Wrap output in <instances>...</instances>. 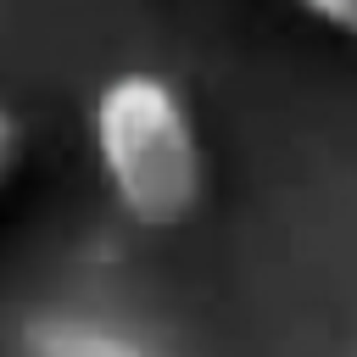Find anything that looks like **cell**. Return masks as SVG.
<instances>
[{"instance_id":"6da1fadb","label":"cell","mask_w":357,"mask_h":357,"mask_svg":"<svg viewBox=\"0 0 357 357\" xmlns=\"http://www.w3.org/2000/svg\"><path fill=\"white\" fill-rule=\"evenodd\" d=\"M89 145L117 212L139 229H178L206 201V145L167 73H112L89 106Z\"/></svg>"},{"instance_id":"7a4b0ae2","label":"cell","mask_w":357,"mask_h":357,"mask_svg":"<svg viewBox=\"0 0 357 357\" xmlns=\"http://www.w3.org/2000/svg\"><path fill=\"white\" fill-rule=\"evenodd\" d=\"M22 346H28V357H156L139 335L100 324V318H67V312L33 318Z\"/></svg>"},{"instance_id":"3957f363","label":"cell","mask_w":357,"mask_h":357,"mask_svg":"<svg viewBox=\"0 0 357 357\" xmlns=\"http://www.w3.org/2000/svg\"><path fill=\"white\" fill-rule=\"evenodd\" d=\"M290 6L307 11L312 22H324V28H335L340 39L357 45V0H290Z\"/></svg>"},{"instance_id":"277c9868","label":"cell","mask_w":357,"mask_h":357,"mask_svg":"<svg viewBox=\"0 0 357 357\" xmlns=\"http://www.w3.org/2000/svg\"><path fill=\"white\" fill-rule=\"evenodd\" d=\"M22 151H28V134H22L17 112L0 106V195L11 190V178H17V167H22Z\"/></svg>"}]
</instances>
